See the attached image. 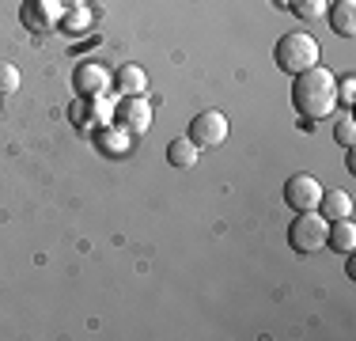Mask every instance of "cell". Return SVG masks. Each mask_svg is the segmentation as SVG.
<instances>
[{"label": "cell", "instance_id": "16", "mask_svg": "<svg viewBox=\"0 0 356 341\" xmlns=\"http://www.w3.org/2000/svg\"><path fill=\"white\" fill-rule=\"evenodd\" d=\"M288 8H292V12L300 15V19H307V23H311V19H322V15H326L330 0H292Z\"/></svg>", "mask_w": 356, "mask_h": 341}, {"label": "cell", "instance_id": "8", "mask_svg": "<svg viewBox=\"0 0 356 341\" xmlns=\"http://www.w3.org/2000/svg\"><path fill=\"white\" fill-rule=\"evenodd\" d=\"M114 122L122 125L125 133H133V136L148 133V129H152V102L144 99V95L118 99V114H114Z\"/></svg>", "mask_w": 356, "mask_h": 341}, {"label": "cell", "instance_id": "3", "mask_svg": "<svg viewBox=\"0 0 356 341\" xmlns=\"http://www.w3.org/2000/svg\"><path fill=\"white\" fill-rule=\"evenodd\" d=\"M326 232H330V220L322 216L318 209L296 212L292 228H288V246H292L296 254H315L326 246Z\"/></svg>", "mask_w": 356, "mask_h": 341}, {"label": "cell", "instance_id": "21", "mask_svg": "<svg viewBox=\"0 0 356 341\" xmlns=\"http://www.w3.org/2000/svg\"><path fill=\"white\" fill-rule=\"evenodd\" d=\"M277 4H284V8H288V4H292V0H277Z\"/></svg>", "mask_w": 356, "mask_h": 341}, {"label": "cell", "instance_id": "14", "mask_svg": "<svg viewBox=\"0 0 356 341\" xmlns=\"http://www.w3.org/2000/svg\"><path fill=\"white\" fill-rule=\"evenodd\" d=\"M65 34H72V38H80V34L91 31V8L88 4H69L61 15V23H57Z\"/></svg>", "mask_w": 356, "mask_h": 341}, {"label": "cell", "instance_id": "2", "mask_svg": "<svg viewBox=\"0 0 356 341\" xmlns=\"http://www.w3.org/2000/svg\"><path fill=\"white\" fill-rule=\"evenodd\" d=\"M318 54H322L318 42L311 38L307 31H292V34H284V38H277V46H273V61L288 76H300V72H307V68H315Z\"/></svg>", "mask_w": 356, "mask_h": 341}, {"label": "cell", "instance_id": "22", "mask_svg": "<svg viewBox=\"0 0 356 341\" xmlns=\"http://www.w3.org/2000/svg\"><path fill=\"white\" fill-rule=\"evenodd\" d=\"M0 99H4V95H0Z\"/></svg>", "mask_w": 356, "mask_h": 341}, {"label": "cell", "instance_id": "12", "mask_svg": "<svg viewBox=\"0 0 356 341\" xmlns=\"http://www.w3.org/2000/svg\"><path fill=\"white\" fill-rule=\"evenodd\" d=\"M326 15H330V27L341 38L356 34V0H334V8H326Z\"/></svg>", "mask_w": 356, "mask_h": 341}, {"label": "cell", "instance_id": "19", "mask_svg": "<svg viewBox=\"0 0 356 341\" xmlns=\"http://www.w3.org/2000/svg\"><path fill=\"white\" fill-rule=\"evenodd\" d=\"M353 99H356V80H353V76L337 80V102H353Z\"/></svg>", "mask_w": 356, "mask_h": 341}, {"label": "cell", "instance_id": "15", "mask_svg": "<svg viewBox=\"0 0 356 341\" xmlns=\"http://www.w3.org/2000/svg\"><path fill=\"white\" fill-rule=\"evenodd\" d=\"M197 156H201V148L190 141V136H175V141L167 144V164H171V167H182L186 170V167L197 164Z\"/></svg>", "mask_w": 356, "mask_h": 341}, {"label": "cell", "instance_id": "1", "mask_svg": "<svg viewBox=\"0 0 356 341\" xmlns=\"http://www.w3.org/2000/svg\"><path fill=\"white\" fill-rule=\"evenodd\" d=\"M292 106L303 122H322V118H330L337 110V76L322 65L300 72L292 84Z\"/></svg>", "mask_w": 356, "mask_h": 341}, {"label": "cell", "instance_id": "5", "mask_svg": "<svg viewBox=\"0 0 356 341\" xmlns=\"http://www.w3.org/2000/svg\"><path fill=\"white\" fill-rule=\"evenodd\" d=\"M110 80H114V76L106 72V65L103 61H80L72 68V91L80 99H95V95H106L110 91Z\"/></svg>", "mask_w": 356, "mask_h": 341}, {"label": "cell", "instance_id": "10", "mask_svg": "<svg viewBox=\"0 0 356 341\" xmlns=\"http://www.w3.org/2000/svg\"><path fill=\"white\" fill-rule=\"evenodd\" d=\"M95 144H99V152L103 156H125V152L133 148V133H125L118 122H110V125H103V129H95Z\"/></svg>", "mask_w": 356, "mask_h": 341}, {"label": "cell", "instance_id": "11", "mask_svg": "<svg viewBox=\"0 0 356 341\" xmlns=\"http://www.w3.org/2000/svg\"><path fill=\"white\" fill-rule=\"evenodd\" d=\"M318 212H322L326 220H345V216H353V193H349V190H322Z\"/></svg>", "mask_w": 356, "mask_h": 341}, {"label": "cell", "instance_id": "7", "mask_svg": "<svg viewBox=\"0 0 356 341\" xmlns=\"http://www.w3.org/2000/svg\"><path fill=\"white\" fill-rule=\"evenodd\" d=\"M318 198H322V182L315 175H292L284 182V201L292 212H307V209H318Z\"/></svg>", "mask_w": 356, "mask_h": 341}, {"label": "cell", "instance_id": "4", "mask_svg": "<svg viewBox=\"0 0 356 341\" xmlns=\"http://www.w3.org/2000/svg\"><path fill=\"white\" fill-rule=\"evenodd\" d=\"M65 8H69L65 0H23L19 23L27 31H35V34H46V31H54L57 23H61Z\"/></svg>", "mask_w": 356, "mask_h": 341}, {"label": "cell", "instance_id": "18", "mask_svg": "<svg viewBox=\"0 0 356 341\" xmlns=\"http://www.w3.org/2000/svg\"><path fill=\"white\" fill-rule=\"evenodd\" d=\"M19 91V68L12 61H0V95H15Z\"/></svg>", "mask_w": 356, "mask_h": 341}, {"label": "cell", "instance_id": "17", "mask_svg": "<svg viewBox=\"0 0 356 341\" xmlns=\"http://www.w3.org/2000/svg\"><path fill=\"white\" fill-rule=\"evenodd\" d=\"M334 136H337V144H341V148H353V141H356V122H353V114H337V118H334Z\"/></svg>", "mask_w": 356, "mask_h": 341}, {"label": "cell", "instance_id": "6", "mask_svg": "<svg viewBox=\"0 0 356 341\" xmlns=\"http://www.w3.org/2000/svg\"><path fill=\"white\" fill-rule=\"evenodd\" d=\"M190 141L197 148H220L227 141V118L220 110H201L190 122Z\"/></svg>", "mask_w": 356, "mask_h": 341}, {"label": "cell", "instance_id": "9", "mask_svg": "<svg viewBox=\"0 0 356 341\" xmlns=\"http://www.w3.org/2000/svg\"><path fill=\"white\" fill-rule=\"evenodd\" d=\"M110 88H114L118 99L144 95V91H148V72H144L140 65H122V68L114 72V80H110Z\"/></svg>", "mask_w": 356, "mask_h": 341}, {"label": "cell", "instance_id": "20", "mask_svg": "<svg viewBox=\"0 0 356 341\" xmlns=\"http://www.w3.org/2000/svg\"><path fill=\"white\" fill-rule=\"evenodd\" d=\"M65 4H88V0H65Z\"/></svg>", "mask_w": 356, "mask_h": 341}, {"label": "cell", "instance_id": "13", "mask_svg": "<svg viewBox=\"0 0 356 341\" xmlns=\"http://www.w3.org/2000/svg\"><path fill=\"white\" fill-rule=\"evenodd\" d=\"M326 246H334V251H341V254H349V251H353V246H356V224H353V216H345V220H330Z\"/></svg>", "mask_w": 356, "mask_h": 341}]
</instances>
